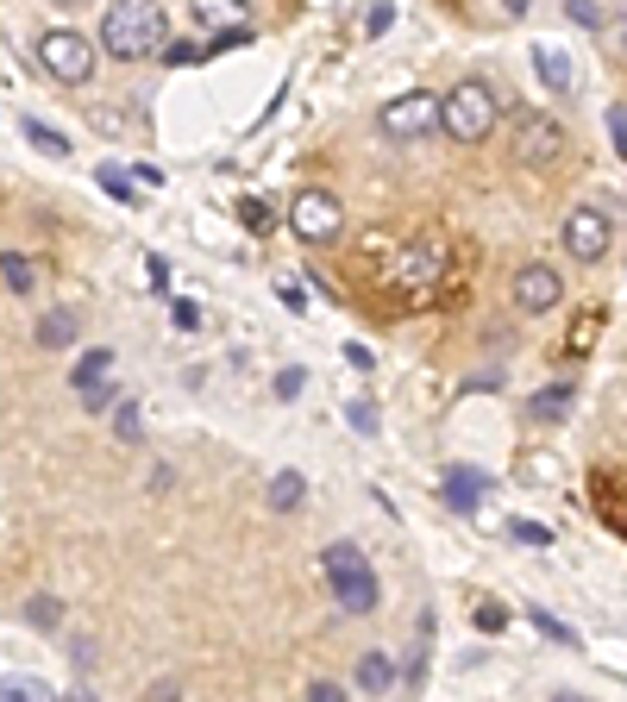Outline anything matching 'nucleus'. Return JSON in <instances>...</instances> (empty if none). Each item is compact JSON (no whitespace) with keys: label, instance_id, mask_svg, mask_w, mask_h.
Returning <instances> with one entry per match:
<instances>
[{"label":"nucleus","instance_id":"21","mask_svg":"<svg viewBox=\"0 0 627 702\" xmlns=\"http://www.w3.org/2000/svg\"><path fill=\"white\" fill-rule=\"evenodd\" d=\"M565 408H571V383H552V389H540V395L527 402V414H533V420H559Z\"/></svg>","mask_w":627,"mask_h":702},{"label":"nucleus","instance_id":"42","mask_svg":"<svg viewBox=\"0 0 627 702\" xmlns=\"http://www.w3.org/2000/svg\"><path fill=\"white\" fill-rule=\"evenodd\" d=\"M515 540H527V546H546L552 533H546V527H533V521H515Z\"/></svg>","mask_w":627,"mask_h":702},{"label":"nucleus","instance_id":"10","mask_svg":"<svg viewBox=\"0 0 627 702\" xmlns=\"http://www.w3.org/2000/svg\"><path fill=\"white\" fill-rule=\"evenodd\" d=\"M590 502H596V521L627 540V471H615V464L590 471Z\"/></svg>","mask_w":627,"mask_h":702},{"label":"nucleus","instance_id":"24","mask_svg":"<svg viewBox=\"0 0 627 702\" xmlns=\"http://www.w3.org/2000/svg\"><path fill=\"white\" fill-rule=\"evenodd\" d=\"M0 276H7V289H13V295H32V264H26V257H13V251H7V257H0Z\"/></svg>","mask_w":627,"mask_h":702},{"label":"nucleus","instance_id":"41","mask_svg":"<svg viewBox=\"0 0 627 702\" xmlns=\"http://www.w3.org/2000/svg\"><path fill=\"white\" fill-rule=\"evenodd\" d=\"M389 19H396V13H389L383 0H377V7H370V19H364V32H370V38H377V32H389Z\"/></svg>","mask_w":627,"mask_h":702},{"label":"nucleus","instance_id":"45","mask_svg":"<svg viewBox=\"0 0 627 702\" xmlns=\"http://www.w3.org/2000/svg\"><path fill=\"white\" fill-rule=\"evenodd\" d=\"M502 7H508V13H527V7H533V0H502Z\"/></svg>","mask_w":627,"mask_h":702},{"label":"nucleus","instance_id":"26","mask_svg":"<svg viewBox=\"0 0 627 702\" xmlns=\"http://www.w3.org/2000/svg\"><path fill=\"white\" fill-rule=\"evenodd\" d=\"M320 565H327V577H339V571H352V565H364V552H358L352 540H339V546H327V558H320Z\"/></svg>","mask_w":627,"mask_h":702},{"label":"nucleus","instance_id":"17","mask_svg":"<svg viewBox=\"0 0 627 702\" xmlns=\"http://www.w3.org/2000/svg\"><path fill=\"white\" fill-rule=\"evenodd\" d=\"M69 383H76V395H82V389H95V383H113V351H107V345L82 351L76 370H69Z\"/></svg>","mask_w":627,"mask_h":702},{"label":"nucleus","instance_id":"23","mask_svg":"<svg viewBox=\"0 0 627 702\" xmlns=\"http://www.w3.org/2000/svg\"><path fill=\"white\" fill-rule=\"evenodd\" d=\"M427 646H433V615H421V627H414V659H408V684H421V671H427Z\"/></svg>","mask_w":627,"mask_h":702},{"label":"nucleus","instance_id":"32","mask_svg":"<svg viewBox=\"0 0 627 702\" xmlns=\"http://www.w3.org/2000/svg\"><path fill=\"white\" fill-rule=\"evenodd\" d=\"M113 427H120V439H138V402H120V408H113Z\"/></svg>","mask_w":627,"mask_h":702},{"label":"nucleus","instance_id":"22","mask_svg":"<svg viewBox=\"0 0 627 702\" xmlns=\"http://www.w3.org/2000/svg\"><path fill=\"white\" fill-rule=\"evenodd\" d=\"M26 621L38 627V634H57V627H63V602L57 596H32L26 602Z\"/></svg>","mask_w":627,"mask_h":702},{"label":"nucleus","instance_id":"5","mask_svg":"<svg viewBox=\"0 0 627 702\" xmlns=\"http://www.w3.org/2000/svg\"><path fill=\"white\" fill-rule=\"evenodd\" d=\"M289 232L301 245H333L339 232H345V207H339V195L333 189H295V201H289Z\"/></svg>","mask_w":627,"mask_h":702},{"label":"nucleus","instance_id":"7","mask_svg":"<svg viewBox=\"0 0 627 702\" xmlns=\"http://www.w3.org/2000/svg\"><path fill=\"white\" fill-rule=\"evenodd\" d=\"M515 157L527 170H552V163L565 157V126L552 120V113H521L515 120Z\"/></svg>","mask_w":627,"mask_h":702},{"label":"nucleus","instance_id":"29","mask_svg":"<svg viewBox=\"0 0 627 702\" xmlns=\"http://www.w3.org/2000/svg\"><path fill=\"white\" fill-rule=\"evenodd\" d=\"M101 189H107L113 201H138V189H132V176H126V170H107V163H101Z\"/></svg>","mask_w":627,"mask_h":702},{"label":"nucleus","instance_id":"25","mask_svg":"<svg viewBox=\"0 0 627 702\" xmlns=\"http://www.w3.org/2000/svg\"><path fill=\"white\" fill-rule=\"evenodd\" d=\"M26 138H32L38 151H51V157H69V138H63V132H51L44 120H26Z\"/></svg>","mask_w":627,"mask_h":702},{"label":"nucleus","instance_id":"1","mask_svg":"<svg viewBox=\"0 0 627 702\" xmlns=\"http://www.w3.org/2000/svg\"><path fill=\"white\" fill-rule=\"evenodd\" d=\"M377 295L402 314H427L433 301H446V283H452V245L421 232V239H402L389 257H377Z\"/></svg>","mask_w":627,"mask_h":702},{"label":"nucleus","instance_id":"33","mask_svg":"<svg viewBox=\"0 0 627 702\" xmlns=\"http://www.w3.org/2000/svg\"><path fill=\"white\" fill-rule=\"evenodd\" d=\"M170 320L182 326V333H195V326H201V308H195V301H170Z\"/></svg>","mask_w":627,"mask_h":702},{"label":"nucleus","instance_id":"4","mask_svg":"<svg viewBox=\"0 0 627 702\" xmlns=\"http://www.w3.org/2000/svg\"><path fill=\"white\" fill-rule=\"evenodd\" d=\"M38 69L63 88H82L95 76V44L82 32H69V26H51V32H38Z\"/></svg>","mask_w":627,"mask_h":702},{"label":"nucleus","instance_id":"16","mask_svg":"<svg viewBox=\"0 0 627 702\" xmlns=\"http://www.w3.org/2000/svg\"><path fill=\"white\" fill-rule=\"evenodd\" d=\"M352 684H358L364 696H383L389 684H396V659H389V652H364L358 671H352Z\"/></svg>","mask_w":627,"mask_h":702},{"label":"nucleus","instance_id":"37","mask_svg":"<svg viewBox=\"0 0 627 702\" xmlns=\"http://www.w3.org/2000/svg\"><path fill=\"white\" fill-rule=\"evenodd\" d=\"M609 138H615V151L627 157V107H609Z\"/></svg>","mask_w":627,"mask_h":702},{"label":"nucleus","instance_id":"9","mask_svg":"<svg viewBox=\"0 0 627 702\" xmlns=\"http://www.w3.org/2000/svg\"><path fill=\"white\" fill-rule=\"evenodd\" d=\"M559 301H565L559 270L552 264H521V276H515V308L521 314H552Z\"/></svg>","mask_w":627,"mask_h":702},{"label":"nucleus","instance_id":"43","mask_svg":"<svg viewBox=\"0 0 627 702\" xmlns=\"http://www.w3.org/2000/svg\"><path fill=\"white\" fill-rule=\"evenodd\" d=\"M145 276H151V289H164V283H170V264H164V257H151Z\"/></svg>","mask_w":627,"mask_h":702},{"label":"nucleus","instance_id":"13","mask_svg":"<svg viewBox=\"0 0 627 702\" xmlns=\"http://www.w3.org/2000/svg\"><path fill=\"white\" fill-rule=\"evenodd\" d=\"M189 19L201 26V38H214V32H232V26H245V19H239V0H189Z\"/></svg>","mask_w":627,"mask_h":702},{"label":"nucleus","instance_id":"40","mask_svg":"<svg viewBox=\"0 0 627 702\" xmlns=\"http://www.w3.org/2000/svg\"><path fill=\"white\" fill-rule=\"evenodd\" d=\"M164 63H176V69H182V63H201V44H170Z\"/></svg>","mask_w":627,"mask_h":702},{"label":"nucleus","instance_id":"20","mask_svg":"<svg viewBox=\"0 0 627 702\" xmlns=\"http://www.w3.org/2000/svg\"><path fill=\"white\" fill-rule=\"evenodd\" d=\"M0 702H57V690L38 677H0Z\"/></svg>","mask_w":627,"mask_h":702},{"label":"nucleus","instance_id":"46","mask_svg":"<svg viewBox=\"0 0 627 702\" xmlns=\"http://www.w3.org/2000/svg\"><path fill=\"white\" fill-rule=\"evenodd\" d=\"M552 702H584V696H577V690H559V696H552Z\"/></svg>","mask_w":627,"mask_h":702},{"label":"nucleus","instance_id":"35","mask_svg":"<svg viewBox=\"0 0 627 702\" xmlns=\"http://www.w3.org/2000/svg\"><path fill=\"white\" fill-rule=\"evenodd\" d=\"M477 627H483V634H496V627H508V608H496V602H483V608H477Z\"/></svg>","mask_w":627,"mask_h":702},{"label":"nucleus","instance_id":"34","mask_svg":"<svg viewBox=\"0 0 627 702\" xmlns=\"http://www.w3.org/2000/svg\"><path fill=\"white\" fill-rule=\"evenodd\" d=\"M345 414H352V427H358V433H377V402H352Z\"/></svg>","mask_w":627,"mask_h":702},{"label":"nucleus","instance_id":"6","mask_svg":"<svg viewBox=\"0 0 627 702\" xmlns=\"http://www.w3.org/2000/svg\"><path fill=\"white\" fill-rule=\"evenodd\" d=\"M609 245H615L609 207H571V214H565V251L577 257V264H602Z\"/></svg>","mask_w":627,"mask_h":702},{"label":"nucleus","instance_id":"18","mask_svg":"<svg viewBox=\"0 0 627 702\" xmlns=\"http://www.w3.org/2000/svg\"><path fill=\"white\" fill-rule=\"evenodd\" d=\"M301 496H308L301 471H276V477H270V496H264V508H270V514H295V508H301Z\"/></svg>","mask_w":627,"mask_h":702},{"label":"nucleus","instance_id":"30","mask_svg":"<svg viewBox=\"0 0 627 702\" xmlns=\"http://www.w3.org/2000/svg\"><path fill=\"white\" fill-rule=\"evenodd\" d=\"M565 13L577 26H602V0H565Z\"/></svg>","mask_w":627,"mask_h":702},{"label":"nucleus","instance_id":"36","mask_svg":"<svg viewBox=\"0 0 627 702\" xmlns=\"http://www.w3.org/2000/svg\"><path fill=\"white\" fill-rule=\"evenodd\" d=\"M308 702H345V684H333V677H320V684H308Z\"/></svg>","mask_w":627,"mask_h":702},{"label":"nucleus","instance_id":"44","mask_svg":"<svg viewBox=\"0 0 627 702\" xmlns=\"http://www.w3.org/2000/svg\"><path fill=\"white\" fill-rule=\"evenodd\" d=\"M176 696H182V684H176V677H170V684H157V690H151L145 702H176Z\"/></svg>","mask_w":627,"mask_h":702},{"label":"nucleus","instance_id":"19","mask_svg":"<svg viewBox=\"0 0 627 702\" xmlns=\"http://www.w3.org/2000/svg\"><path fill=\"white\" fill-rule=\"evenodd\" d=\"M483 489H490V483H483L477 471H446V502H452L458 514H471V508H477V496H483Z\"/></svg>","mask_w":627,"mask_h":702},{"label":"nucleus","instance_id":"2","mask_svg":"<svg viewBox=\"0 0 627 702\" xmlns=\"http://www.w3.org/2000/svg\"><path fill=\"white\" fill-rule=\"evenodd\" d=\"M164 44V7L157 0H107L101 13V51L120 57V63H138Z\"/></svg>","mask_w":627,"mask_h":702},{"label":"nucleus","instance_id":"31","mask_svg":"<svg viewBox=\"0 0 627 702\" xmlns=\"http://www.w3.org/2000/svg\"><path fill=\"white\" fill-rule=\"evenodd\" d=\"M301 383H308V370H276V395H283V402H295V395H301Z\"/></svg>","mask_w":627,"mask_h":702},{"label":"nucleus","instance_id":"27","mask_svg":"<svg viewBox=\"0 0 627 702\" xmlns=\"http://www.w3.org/2000/svg\"><path fill=\"white\" fill-rule=\"evenodd\" d=\"M239 220H245V232H270V226H276L270 201H258V195H251V201H239Z\"/></svg>","mask_w":627,"mask_h":702},{"label":"nucleus","instance_id":"15","mask_svg":"<svg viewBox=\"0 0 627 702\" xmlns=\"http://www.w3.org/2000/svg\"><path fill=\"white\" fill-rule=\"evenodd\" d=\"M533 69H540V82L552 88V95H571V57L559 51V44H533Z\"/></svg>","mask_w":627,"mask_h":702},{"label":"nucleus","instance_id":"39","mask_svg":"<svg viewBox=\"0 0 627 702\" xmlns=\"http://www.w3.org/2000/svg\"><path fill=\"white\" fill-rule=\"evenodd\" d=\"M276 295H283V308H295V314L308 308V295H301V283H289V276H283V283H276Z\"/></svg>","mask_w":627,"mask_h":702},{"label":"nucleus","instance_id":"14","mask_svg":"<svg viewBox=\"0 0 627 702\" xmlns=\"http://www.w3.org/2000/svg\"><path fill=\"white\" fill-rule=\"evenodd\" d=\"M76 333H82V314L76 308H51V314L38 320V345L44 351H69V345H76Z\"/></svg>","mask_w":627,"mask_h":702},{"label":"nucleus","instance_id":"3","mask_svg":"<svg viewBox=\"0 0 627 702\" xmlns=\"http://www.w3.org/2000/svg\"><path fill=\"white\" fill-rule=\"evenodd\" d=\"M502 120V101H496V88L490 82H458L446 101H439V132H452L458 145H483V138L496 132Z\"/></svg>","mask_w":627,"mask_h":702},{"label":"nucleus","instance_id":"8","mask_svg":"<svg viewBox=\"0 0 627 702\" xmlns=\"http://www.w3.org/2000/svg\"><path fill=\"white\" fill-rule=\"evenodd\" d=\"M383 132L402 138V145H421V138L439 132V101L433 95H396L383 107Z\"/></svg>","mask_w":627,"mask_h":702},{"label":"nucleus","instance_id":"12","mask_svg":"<svg viewBox=\"0 0 627 702\" xmlns=\"http://www.w3.org/2000/svg\"><path fill=\"white\" fill-rule=\"evenodd\" d=\"M602 320H609V308H602V301H590V308H577L571 333H565V358H590V345H596V333H602Z\"/></svg>","mask_w":627,"mask_h":702},{"label":"nucleus","instance_id":"11","mask_svg":"<svg viewBox=\"0 0 627 702\" xmlns=\"http://www.w3.org/2000/svg\"><path fill=\"white\" fill-rule=\"evenodd\" d=\"M327 583H333V596H339L345 615H377L383 590H377V571H370V565H352V571H339V577H327Z\"/></svg>","mask_w":627,"mask_h":702},{"label":"nucleus","instance_id":"28","mask_svg":"<svg viewBox=\"0 0 627 702\" xmlns=\"http://www.w3.org/2000/svg\"><path fill=\"white\" fill-rule=\"evenodd\" d=\"M120 402H126V395L113 389V383H95V389H82V408H88V414H107V408H120Z\"/></svg>","mask_w":627,"mask_h":702},{"label":"nucleus","instance_id":"38","mask_svg":"<svg viewBox=\"0 0 627 702\" xmlns=\"http://www.w3.org/2000/svg\"><path fill=\"white\" fill-rule=\"evenodd\" d=\"M533 627H540V634H546V640H559V646H571V627H559V621H552V615H533Z\"/></svg>","mask_w":627,"mask_h":702}]
</instances>
